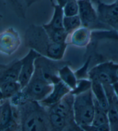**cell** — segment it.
I'll return each mask as SVG.
<instances>
[{
	"label": "cell",
	"mask_w": 118,
	"mask_h": 131,
	"mask_svg": "<svg viewBox=\"0 0 118 131\" xmlns=\"http://www.w3.org/2000/svg\"><path fill=\"white\" fill-rule=\"evenodd\" d=\"M113 91H114L115 96L116 97V100L118 101V82L114 83L112 85Z\"/></svg>",
	"instance_id": "cell-27"
},
{
	"label": "cell",
	"mask_w": 118,
	"mask_h": 131,
	"mask_svg": "<svg viewBox=\"0 0 118 131\" xmlns=\"http://www.w3.org/2000/svg\"><path fill=\"white\" fill-rule=\"evenodd\" d=\"M79 5L78 16L82 26L89 27L98 19L97 11L93 8L91 0H78Z\"/></svg>",
	"instance_id": "cell-7"
},
{
	"label": "cell",
	"mask_w": 118,
	"mask_h": 131,
	"mask_svg": "<svg viewBox=\"0 0 118 131\" xmlns=\"http://www.w3.org/2000/svg\"><path fill=\"white\" fill-rule=\"evenodd\" d=\"M66 43H56L51 42L47 49V55L53 59H61L64 55Z\"/></svg>",
	"instance_id": "cell-19"
},
{
	"label": "cell",
	"mask_w": 118,
	"mask_h": 131,
	"mask_svg": "<svg viewBox=\"0 0 118 131\" xmlns=\"http://www.w3.org/2000/svg\"><path fill=\"white\" fill-rule=\"evenodd\" d=\"M21 68H22L21 60L11 64L3 71L1 72L0 83L8 82H18Z\"/></svg>",
	"instance_id": "cell-11"
},
{
	"label": "cell",
	"mask_w": 118,
	"mask_h": 131,
	"mask_svg": "<svg viewBox=\"0 0 118 131\" xmlns=\"http://www.w3.org/2000/svg\"><path fill=\"white\" fill-rule=\"evenodd\" d=\"M117 1V0H102L101 2L105 4H112L114 3Z\"/></svg>",
	"instance_id": "cell-29"
},
{
	"label": "cell",
	"mask_w": 118,
	"mask_h": 131,
	"mask_svg": "<svg viewBox=\"0 0 118 131\" xmlns=\"http://www.w3.org/2000/svg\"><path fill=\"white\" fill-rule=\"evenodd\" d=\"M85 131H111L110 124H105L100 126L89 125L81 127Z\"/></svg>",
	"instance_id": "cell-23"
},
{
	"label": "cell",
	"mask_w": 118,
	"mask_h": 131,
	"mask_svg": "<svg viewBox=\"0 0 118 131\" xmlns=\"http://www.w3.org/2000/svg\"><path fill=\"white\" fill-rule=\"evenodd\" d=\"M116 2H117V4H118V0H117V1H116Z\"/></svg>",
	"instance_id": "cell-31"
},
{
	"label": "cell",
	"mask_w": 118,
	"mask_h": 131,
	"mask_svg": "<svg viewBox=\"0 0 118 131\" xmlns=\"http://www.w3.org/2000/svg\"><path fill=\"white\" fill-rule=\"evenodd\" d=\"M91 81H97L103 85H112L114 83L110 69V63H104L94 67L89 72Z\"/></svg>",
	"instance_id": "cell-9"
},
{
	"label": "cell",
	"mask_w": 118,
	"mask_h": 131,
	"mask_svg": "<svg viewBox=\"0 0 118 131\" xmlns=\"http://www.w3.org/2000/svg\"><path fill=\"white\" fill-rule=\"evenodd\" d=\"M54 14L51 21L48 24L44 25L43 28L55 30L64 29L63 21H64L65 15L63 8L58 4L54 5Z\"/></svg>",
	"instance_id": "cell-13"
},
{
	"label": "cell",
	"mask_w": 118,
	"mask_h": 131,
	"mask_svg": "<svg viewBox=\"0 0 118 131\" xmlns=\"http://www.w3.org/2000/svg\"><path fill=\"white\" fill-rule=\"evenodd\" d=\"M48 118L51 127V131H62L66 127L69 121H70L51 111Z\"/></svg>",
	"instance_id": "cell-18"
},
{
	"label": "cell",
	"mask_w": 118,
	"mask_h": 131,
	"mask_svg": "<svg viewBox=\"0 0 118 131\" xmlns=\"http://www.w3.org/2000/svg\"><path fill=\"white\" fill-rule=\"evenodd\" d=\"M18 129V124L15 119L6 125L4 127L1 128V131H17Z\"/></svg>",
	"instance_id": "cell-25"
},
{
	"label": "cell",
	"mask_w": 118,
	"mask_h": 131,
	"mask_svg": "<svg viewBox=\"0 0 118 131\" xmlns=\"http://www.w3.org/2000/svg\"><path fill=\"white\" fill-rule=\"evenodd\" d=\"M109 63L110 72L115 83L116 82H118V64L114 63L112 62Z\"/></svg>",
	"instance_id": "cell-26"
},
{
	"label": "cell",
	"mask_w": 118,
	"mask_h": 131,
	"mask_svg": "<svg viewBox=\"0 0 118 131\" xmlns=\"http://www.w3.org/2000/svg\"><path fill=\"white\" fill-rule=\"evenodd\" d=\"M98 18L115 28H118V4L116 2L112 4L101 2L97 8Z\"/></svg>",
	"instance_id": "cell-4"
},
{
	"label": "cell",
	"mask_w": 118,
	"mask_h": 131,
	"mask_svg": "<svg viewBox=\"0 0 118 131\" xmlns=\"http://www.w3.org/2000/svg\"><path fill=\"white\" fill-rule=\"evenodd\" d=\"M1 100H9L12 98L20 91L22 88L18 82H8L0 83Z\"/></svg>",
	"instance_id": "cell-14"
},
{
	"label": "cell",
	"mask_w": 118,
	"mask_h": 131,
	"mask_svg": "<svg viewBox=\"0 0 118 131\" xmlns=\"http://www.w3.org/2000/svg\"><path fill=\"white\" fill-rule=\"evenodd\" d=\"M75 95L70 93L63 97L58 104L51 107V111L60 114L69 120H74L73 106Z\"/></svg>",
	"instance_id": "cell-8"
},
{
	"label": "cell",
	"mask_w": 118,
	"mask_h": 131,
	"mask_svg": "<svg viewBox=\"0 0 118 131\" xmlns=\"http://www.w3.org/2000/svg\"><path fill=\"white\" fill-rule=\"evenodd\" d=\"M62 131H85L81 126L78 125L74 120L69 121L66 127Z\"/></svg>",
	"instance_id": "cell-24"
},
{
	"label": "cell",
	"mask_w": 118,
	"mask_h": 131,
	"mask_svg": "<svg viewBox=\"0 0 118 131\" xmlns=\"http://www.w3.org/2000/svg\"><path fill=\"white\" fill-rule=\"evenodd\" d=\"M71 34L70 41L73 45L83 47L88 44L91 37V31L88 27L81 26Z\"/></svg>",
	"instance_id": "cell-12"
},
{
	"label": "cell",
	"mask_w": 118,
	"mask_h": 131,
	"mask_svg": "<svg viewBox=\"0 0 118 131\" xmlns=\"http://www.w3.org/2000/svg\"><path fill=\"white\" fill-rule=\"evenodd\" d=\"M77 1H78V0H77Z\"/></svg>",
	"instance_id": "cell-33"
},
{
	"label": "cell",
	"mask_w": 118,
	"mask_h": 131,
	"mask_svg": "<svg viewBox=\"0 0 118 131\" xmlns=\"http://www.w3.org/2000/svg\"><path fill=\"white\" fill-rule=\"evenodd\" d=\"M55 1L57 2V4L60 5V6L63 8V6L65 5V4H66L69 0H55Z\"/></svg>",
	"instance_id": "cell-28"
},
{
	"label": "cell",
	"mask_w": 118,
	"mask_h": 131,
	"mask_svg": "<svg viewBox=\"0 0 118 131\" xmlns=\"http://www.w3.org/2000/svg\"><path fill=\"white\" fill-rule=\"evenodd\" d=\"M23 131H48L43 116L38 111L34 110L25 114L22 122Z\"/></svg>",
	"instance_id": "cell-5"
},
{
	"label": "cell",
	"mask_w": 118,
	"mask_h": 131,
	"mask_svg": "<svg viewBox=\"0 0 118 131\" xmlns=\"http://www.w3.org/2000/svg\"><path fill=\"white\" fill-rule=\"evenodd\" d=\"M53 89L46 98L40 102L45 106L52 107L69 94L72 90L60 79L54 82Z\"/></svg>",
	"instance_id": "cell-6"
},
{
	"label": "cell",
	"mask_w": 118,
	"mask_h": 131,
	"mask_svg": "<svg viewBox=\"0 0 118 131\" xmlns=\"http://www.w3.org/2000/svg\"><path fill=\"white\" fill-rule=\"evenodd\" d=\"M94 112V96L91 89L75 95L73 116L81 127L91 125Z\"/></svg>",
	"instance_id": "cell-1"
},
{
	"label": "cell",
	"mask_w": 118,
	"mask_h": 131,
	"mask_svg": "<svg viewBox=\"0 0 118 131\" xmlns=\"http://www.w3.org/2000/svg\"><path fill=\"white\" fill-rule=\"evenodd\" d=\"M58 74L60 79L69 87L72 91L76 88L78 83L76 77L69 67L64 66L61 68L59 70Z\"/></svg>",
	"instance_id": "cell-15"
},
{
	"label": "cell",
	"mask_w": 118,
	"mask_h": 131,
	"mask_svg": "<svg viewBox=\"0 0 118 131\" xmlns=\"http://www.w3.org/2000/svg\"><path fill=\"white\" fill-rule=\"evenodd\" d=\"M63 12L66 17L78 15L79 5L77 0H69L63 6Z\"/></svg>",
	"instance_id": "cell-22"
},
{
	"label": "cell",
	"mask_w": 118,
	"mask_h": 131,
	"mask_svg": "<svg viewBox=\"0 0 118 131\" xmlns=\"http://www.w3.org/2000/svg\"><path fill=\"white\" fill-rule=\"evenodd\" d=\"M94 112L93 119L92 125L94 126H100L105 124H110L107 112L101 107L99 103L94 98Z\"/></svg>",
	"instance_id": "cell-17"
},
{
	"label": "cell",
	"mask_w": 118,
	"mask_h": 131,
	"mask_svg": "<svg viewBox=\"0 0 118 131\" xmlns=\"http://www.w3.org/2000/svg\"><path fill=\"white\" fill-rule=\"evenodd\" d=\"M54 84L44 77L41 71H35L34 76L26 86L22 90L27 99L41 102L46 98L53 90Z\"/></svg>",
	"instance_id": "cell-2"
},
{
	"label": "cell",
	"mask_w": 118,
	"mask_h": 131,
	"mask_svg": "<svg viewBox=\"0 0 118 131\" xmlns=\"http://www.w3.org/2000/svg\"><path fill=\"white\" fill-rule=\"evenodd\" d=\"M1 104L0 111V126L4 127L13 119V110L12 104L8 100H4Z\"/></svg>",
	"instance_id": "cell-16"
},
{
	"label": "cell",
	"mask_w": 118,
	"mask_h": 131,
	"mask_svg": "<svg viewBox=\"0 0 118 131\" xmlns=\"http://www.w3.org/2000/svg\"><path fill=\"white\" fill-rule=\"evenodd\" d=\"M48 131H51V130H48Z\"/></svg>",
	"instance_id": "cell-32"
},
{
	"label": "cell",
	"mask_w": 118,
	"mask_h": 131,
	"mask_svg": "<svg viewBox=\"0 0 118 131\" xmlns=\"http://www.w3.org/2000/svg\"><path fill=\"white\" fill-rule=\"evenodd\" d=\"M81 26H82V22L78 15L70 16V17L65 16L64 21H63V27H64V29L69 34L78 29Z\"/></svg>",
	"instance_id": "cell-21"
},
{
	"label": "cell",
	"mask_w": 118,
	"mask_h": 131,
	"mask_svg": "<svg viewBox=\"0 0 118 131\" xmlns=\"http://www.w3.org/2000/svg\"><path fill=\"white\" fill-rule=\"evenodd\" d=\"M40 54L34 50H31L24 57L22 61V68L18 78V82L22 90L30 83L35 71V61L40 57Z\"/></svg>",
	"instance_id": "cell-3"
},
{
	"label": "cell",
	"mask_w": 118,
	"mask_h": 131,
	"mask_svg": "<svg viewBox=\"0 0 118 131\" xmlns=\"http://www.w3.org/2000/svg\"><path fill=\"white\" fill-rule=\"evenodd\" d=\"M114 104L115 105V107H116V111H117V116H118V101L116 100V97L115 96V94H114Z\"/></svg>",
	"instance_id": "cell-30"
},
{
	"label": "cell",
	"mask_w": 118,
	"mask_h": 131,
	"mask_svg": "<svg viewBox=\"0 0 118 131\" xmlns=\"http://www.w3.org/2000/svg\"><path fill=\"white\" fill-rule=\"evenodd\" d=\"M43 28L45 30L50 39L54 43H66V41L69 34L65 29L55 30L44 28Z\"/></svg>",
	"instance_id": "cell-20"
},
{
	"label": "cell",
	"mask_w": 118,
	"mask_h": 131,
	"mask_svg": "<svg viewBox=\"0 0 118 131\" xmlns=\"http://www.w3.org/2000/svg\"><path fill=\"white\" fill-rule=\"evenodd\" d=\"M92 81L91 90L93 94L94 98L100 106L104 110L108 112L109 109V100L105 89L102 83L97 81Z\"/></svg>",
	"instance_id": "cell-10"
}]
</instances>
